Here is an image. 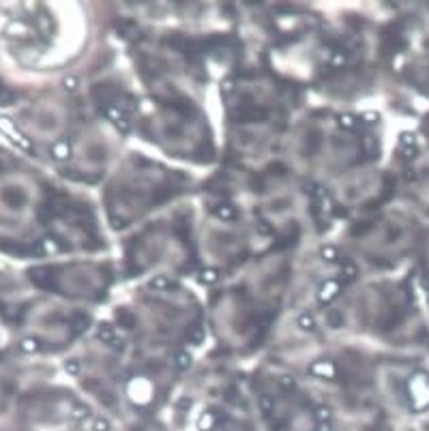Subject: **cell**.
Returning a JSON list of instances; mask_svg holds the SVG:
<instances>
[{"instance_id":"6da1fadb","label":"cell","mask_w":429,"mask_h":431,"mask_svg":"<svg viewBox=\"0 0 429 431\" xmlns=\"http://www.w3.org/2000/svg\"><path fill=\"white\" fill-rule=\"evenodd\" d=\"M103 116L110 120V123L116 127V131L118 133H129L131 131V123H129V118H127V114L125 112H120L116 105H107L105 110H103Z\"/></svg>"},{"instance_id":"7a4b0ae2","label":"cell","mask_w":429,"mask_h":431,"mask_svg":"<svg viewBox=\"0 0 429 431\" xmlns=\"http://www.w3.org/2000/svg\"><path fill=\"white\" fill-rule=\"evenodd\" d=\"M341 283L337 281V279H328V281H324V285L318 290V303L320 305H328V303H333L335 298L341 294Z\"/></svg>"},{"instance_id":"3957f363","label":"cell","mask_w":429,"mask_h":431,"mask_svg":"<svg viewBox=\"0 0 429 431\" xmlns=\"http://www.w3.org/2000/svg\"><path fill=\"white\" fill-rule=\"evenodd\" d=\"M309 373H311V376H320V378L333 380L335 373H337V369H335V365L328 363V361H318V363H313L311 367H309Z\"/></svg>"},{"instance_id":"277c9868","label":"cell","mask_w":429,"mask_h":431,"mask_svg":"<svg viewBox=\"0 0 429 431\" xmlns=\"http://www.w3.org/2000/svg\"><path fill=\"white\" fill-rule=\"evenodd\" d=\"M213 215L217 217L219 221H232V219H236V208H234V204H230V202H221V204H217L213 208Z\"/></svg>"},{"instance_id":"5b68a950","label":"cell","mask_w":429,"mask_h":431,"mask_svg":"<svg viewBox=\"0 0 429 431\" xmlns=\"http://www.w3.org/2000/svg\"><path fill=\"white\" fill-rule=\"evenodd\" d=\"M95 337L101 343H105V346H110V343L116 339V330H114V326L112 324H107V322H101V324L97 326V330H95Z\"/></svg>"},{"instance_id":"8992f818","label":"cell","mask_w":429,"mask_h":431,"mask_svg":"<svg viewBox=\"0 0 429 431\" xmlns=\"http://www.w3.org/2000/svg\"><path fill=\"white\" fill-rule=\"evenodd\" d=\"M52 157L56 161H67L69 157H71V144H69V140H58V142H54V146H52Z\"/></svg>"},{"instance_id":"52a82bcc","label":"cell","mask_w":429,"mask_h":431,"mask_svg":"<svg viewBox=\"0 0 429 431\" xmlns=\"http://www.w3.org/2000/svg\"><path fill=\"white\" fill-rule=\"evenodd\" d=\"M217 419H219V414L213 412V410L202 412L200 414V419H198V429L200 431H213L214 427H217Z\"/></svg>"},{"instance_id":"ba28073f","label":"cell","mask_w":429,"mask_h":431,"mask_svg":"<svg viewBox=\"0 0 429 431\" xmlns=\"http://www.w3.org/2000/svg\"><path fill=\"white\" fill-rule=\"evenodd\" d=\"M356 266L352 262H343L341 264V268H339V275H337V281L341 283V285H346V283H352L354 279H356Z\"/></svg>"},{"instance_id":"9c48e42d","label":"cell","mask_w":429,"mask_h":431,"mask_svg":"<svg viewBox=\"0 0 429 431\" xmlns=\"http://www.w3.org/2000/svg\"><path fill=\"white\" fill-rule=\"evenodd\" d=\"M150 290H155V292H172L174 290V281H172L170 277H166V275H159V277H155L153 281H150Z\"/></svg>"},{"instance_id":"30bf717a","label":"cell","mask_w":429,"mask_h":431,"mask_svg":"<svg viewBox=\"0 0 429 431\" xmlns=\"http://www.w3.org/2000/svg\"><path fill=\"white\" fill-rule=\"evenodd\" d=\"M198 281L204 283V285H213L219 281V270L217 268H204L198 272Z\"/></svg>"},{"instance_id":"8fae6325","label":"cell","mask_w":429,"mask_h":431,"mask_svg":"<svg viewBox=\"0 0 429 431\" xmlns=\"http://www.w3.org/2000/svg\"><path fill=\"white\" fill-rule=\"evenodd\" d=\"M191 363H193V358H191V354H189L187 350H178L176 354H174V365H176V369L185 371V369L191 367Z\"/></svg>"},{"instance_id":"7c38bea8","label":"cell","mask_w":429,"mask_h":431,"mask_svg":"<svg viewBox=\"0 0 429 431\" xmlns=\"http://www.w3.org/2000/svg\"><path fill=\"white\" fill-rule=\"evenodd\" d=\"M296 326L300 330H305V333H311V330L316 328V318H313L311 313H300L296 318Z\"/></svg>"},{"instance_id":"4fadbf2b","label":"cell","mask_w":429,"mask_h":431,"mask_svg":"<svg viewBox=\"0 0 429 431\" xmlns=\"http://www.w3.org/2000/svg\"><path fill=\"white\" fill-rule=\"evenodd\" d=\"M337 125H339L341 129H346V131H352V129L359 125V118H356L354 114L343 112V114H339V116H337Z\"/></svg>"},{"instance_id":"5bb4252c","label":"cell","mask_w":429,"mask_h":431,"mask_svg":"<svg viewBox=\"0 0 429 431\" xmlns=\"http://www.w3.org/2000/svg\"><path fill=\"white\" fill-rule=\"evenodd\" d=\"M204 337H206V333H204V328L200 326V324L191 326L189 333H187V339H189V343H193V346H202V343H204Z\"/></svg>"},{"instance_id":"9a60e30c","label":"cell","mask_w":429,"mask_h":431,"mask_svg":"<svg viewBox=\"0 0 429 431\" xmlns=\"http://www.w3.org/2000/svg\"><path fill=\"white\" fill-rule=\"evenodd\" d=\"M320 257L324 262H328V264H335V262L339 260V249L333 247V245H326V247L320 249Z\"/></svg>"},{"instance_id":"2e32d148","label":"cell","mask_w":429,"mask_h":431,"mask_svg":"<svg viewBox=\"0 0 429 431\" xmlns=\"http://www.w3.org/2000/svg\"><path fill=\"white\" fill-rule=\"evenodd\" d=\"M90 416V410H88V406H84V404H77L73 410H71V419L73 421H77V423H82V421H86Z\"/></svg>"},{"instance_id":"e0dca14e","label":"cell","mask_w":429,"mask_h":431,"mask_svg":"<svg viewBox=\"0 0 429 431\" xmlns=\"http://www.w3.org/2000/svg\"><path fill=\"white\" fill-rule=\"evenodd\" d=\"M257 406H260V410L264 414H270L275 410V401H273L270 395H260V397H257Z\"/></svg>"},{"instance_id":"ac0fdd59","label":"cell","mask_w":429,"mask_h":431,"mask_svg":"<svg viewBox=\"0 0 429 431\" xmlns=\"http://www.w3.org/2000/svg\"><path fill=\"white\" fill-rule=\"evenodd\" d=\"M331 419H333V412H331V408L328 406H318L316 408V421L318 423H331Z\"/></svg>"},{"instance_id":"d6986e66","label":"cell","mask_w":429,"mask_h":431,"mask_svg":"<svg viewBox=\"0 0 429 431\" xmlns=\"http://www.w3.org/2000/svg\"><path fill=\"white\" fill-rule=\"evenodd\" d=\"M110 429H112L110 421H107V419H103V416H95V419H92L90 431H110Z\"/></svg>"},{"instance_id":"ffe728a7","label":"cell","mask_w":429,"mask_h":431,"mask_svg":"<svg viewBox=\"0 0 429 431\" xmlns=\"http://www.w3.org/2000/svg\"><path fill=\"white\" fill-rule=\"evenodd\" d=\"M64 371H67L69 376H80V371H82L80 361H77V358H69V361L64 363Z\"/></svg>"},{"instance_id":"44dd1931","label":"cell","mask_w":429,"mask_h":431,"mask_svg":"<svg viewBox=\"0 0 429 431\" xmlns=\"http://www.w3.org/2000/svg\"><path fill=\"white\" fill-rule=\"evenodd\" d=\"M118 320L123 322V326H125V328H133V326H135V318H133V313H131V311H125V309H120V311H118Z\"/></svg>"},{"instance_id":"7402d4cb","label":"cell","mask_w":429,"mask_h":431,"mask_svg":"<svg viewBox=\"0 0 429 431\" xmlns=\"http://www.w3.org/2000/svg\"><path fill=\"white\" fill-rule=\"evenodd\" d=\"M62 88L69 90V92H75L77 88H80V80H77V77H73V75L64 77V80H62Z\"/></svg>"},{"instance_id":"603a6c76","label":"cell","mask_w":429,"mask_h":431,"mask_svg":"<svg viewBox=\"0 0 429 431\" xmlns=\"http://www.w3.org/2000/svg\"><path fill=\"white\" fill-rule=\"evenodd\" d=\"M279 386H281L283 391H294L296 389V380L292 378V376H281L279 378V382H277Z\"/></svg>"},{"instance_id":"cb8c5ba5","label":"cell","mask_w":429,"mask_h":431,"mask_svg":"<svg viewBox=\"0 0 429 431\" xmlns=\"http://www.w3.org/2000/svg\"><path fill=\"white\" fill-rule=\"evenodd\" d=\"M21 350L28 352V354H32V352H37V350H39V341H37V339H32V337H28V339L21 341Z\"/></svg>"},{"instance_id":"d4e9b609","label":"cell","mask_w":429,"mask_h":431,"mask_svg":"<svg viewBox=\"0 0 429 431\" xmlns=\"http://www.w3.org/2000/svg\"><path fill=\"white\" fill-rule=\"evenodd\" d=\"M343 64H346V54L343 52H333V56H331V67H337V69H341Z\"/></svg>"},{"instance_id":"484cf974","label":"cell","mask_w":429,"mask_h":431,"mask_svg":"<svg viewBox=\"0 0 429 431\" xmlns=\"http://www.w3.org/2000/svg\"><path fill=\"white\" fill-rule=\"evenodd\" d=\"M88 324H90L88 318H80V322H75V326H73V335H82L88 328Z\"/></svg>"},{"instance_id":"4316f807","label":"cell","mask_w":429,"mask_h":431,"mask_svg":"<svg viewBox=\"0 0 429 431\" xmlns=\"http://www.w3.org/2000/svg\"><path fill=\"white\" fill-rule=\"evenodd\" d=\"M361 118H363V123H371V125H374V123H378V112H365Z\"/></svg>"},{"instance_id":"83f0119b","label":"cell","mask_w":429,"mask_h":431,"mask_svg":"<svg viewBox=\"0 0 429 431\" xmlns=\"http://www.w3.org/2000/svg\"><path fill=\"white\" fill-rule=\"evenodd\" d=\"M255 227H257V232L260 234H273V227H270L268 223H264V221H257Z\"/></svg>"},{"instance_id":"f1b7e54d","label":"cell","mask_w":429,"mask_h":431,"mask_svg":"<svg viewBox=\"0 0 429 431\" xmlns=\"http://www.w3.org/2000/svg\"><path fill=\"white\" fill-rule=\"evenodd\" d=\"M399 142H402L404 146H412V142H414L412 133H402V138H399Z\"/></svg>"},{"instance_id":"f546056e","label":"cell","mask_w":429,"mask_h":431,"mask_svg":"<svg viewBox=\"0 0 429 431\" xmlns=\"http://www.w3.org/2000/svg\"><path fill=\"white\" fill-rule=\"evenodd\" d=\"M230 90H234V82H230V80H223V84H221V92H230Z\"/></svg>"},{"instance_id":"4dcf8cb0","label":"cell","mask_w":429,"mask_h":431,"mask_svg":"<svg viewBox=\"0 0 429 431\" xmlns=\"http://www.w3.org/2000/svg\"><path fill=\"white\" fill-rule=\"evenodd\" d=\"M313 431H333V427H331V423H318Z\"/></svg>"}]
</instances>
